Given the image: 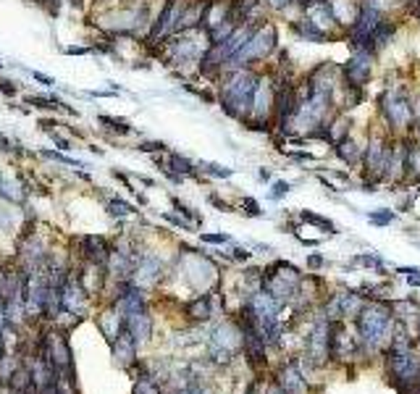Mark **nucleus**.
<instances>
[{"instance_id": "obj_28", "label": "nucleus", "mask_w": 420, "mask_h": 394, "mask_svg": "<svg viewBox=\"0 0 420 394\" xmlns=\"http://www.w3.org/2000/svg\"><path fill=\"white\" fill-rule=\"evenodd\" d=\"M302 221H307V223H313V226H320V229H326V232H334V223L329 219H320V216H315V213H302Z\"/></svg>"}, {"instance_id": "obj_6", "label": "nucleus", "mask_w": 420, "mask_h": 394, "mask_svg": "<svg viewBox=\"0 0 420 394\" xmlns=\"http://www.w3.org/2000/svg\"><path fill=\"white\" fill-rule=\"evenodd\" d=\"M161 276H163V263L155 255H139L135 274H132V284H137L139 289H150L161 281Z\"/></svg>"}, {"instance_id": "obj_18", "label": "nucleus", "mask_w": 420, "mask_h": 394, "mask_svg": "<svg viewBox=\"0 0 420 394\" xmlns=\"http://www.w3.org/2000/svg\"><path fill=\"white\" fill-rule=\"evenodd\" d=\"M165 158H168V168H171L174 174H179V176L197 174L195 163L189 161V158H184V155H179V153H165Z\"/></svg>"}, {"instance_id": "obj_44", "label": "nucleus", "mask_w": 420, "mask_h": 394, "mask_svg": "<svg viewBox=\"0 0 420 394\" xmlns=\"http://www.w3.org/2000/svg\"><path fill=\"white\" fill-rule=\"evenodd\" d=\"M270 8H284L286 3H292V0H266Z\"/></svg>"}, {"instance_id": "obj_39", "label": "nucleus", "mask_w": 420, "mask_h": 394, "mask_svg": "<svg viewBox=\"0 0 420 394\" xmlns=\"http://www.w3.org/2000/svg\"><path fill=\"white\" fill-rule=\"evenodd\" d=\"M163 219L168 221V223H174V226H181V229H192V223H189V221H181L179 216H171V213H165Z\"/></svg>"}, {"instance_id": "obj_22", "label": "nucleus", "mask_w": 420, "mask_h": 394, "mask_svg": "<svg viewBox=\"0 0 420 394\" xmlns=\"http://www.w3.org/2000/svg\"><path fill=\"white\" fill-rule=\"evenodd\" d=\"M410 113H412V111H410L407 100H402V98H399V100H394V105L389 108V118L397 124V127H405L407 121H410Z\"/></svg>"}, {"instance_id": "obj_9", "label": "nucleus", "mask_w": 420, "mask_h": 394, "mask_svg": "<svg viewBox=\"0 0 420 394\" xmlns=\"http://www.w3.org/2000/svg\"><path fill=\"white\" fill-rule=\"evenodd\" d=\"M347 76L352 82V87H362L371 76V50H358L349 63H347Z\"/></svg>"}, {"instance_id": "obj_32", "label": "nucleus", "mask_w": 420, "mask_h": 394, "mask_svg": "<svg viewBox=\"0 0 420 394\" xmlns=\"http://www.w3.org/2000/svg\"><path fill=\"white\" fill-rule=\"evenodd\" d=\"M289 190H292V184H289V182H276V184H273V190H270V197H273V200H279V197H284Z\"/></svg>"}, {"instance_id": "obj_50", "label": "nucleus", "mask_w": 420, "mask_h": 394, "mask_svg": "<svg viewBox=\"0 0 420 394\" xmlns=\"http://www.w3.org/2000/svg\"><path fill=\"white\" fill-rule=\"evenodd\" d=\"M418 16H420V8H418Z\"/></svg>"}, {"instance_id": "obj_8", "label": "nucleus", "mask_w": 420, "mask_h": 394, "mask_svg": "<svg viewBox=\"0 0 420 394\" xmlns=\"http://www.w3.org/2000/svg\"><path fill=\"white\" fill-rule=\"evenodd\" d=\"M355 352V342L347 336L345 323H329V358L345 360Z\"/></svg>"}, {"instance_id": "obj_20", "label": "nucleus", "mask_w": 420, "mask_h": 394, "mask_svg": "<svg viewBox=\"0 0 420 394\" xmlns=\"http://www.w3.org/2000/svg\"><path fill=\"white\" fill-rule=\"evenodd\" d=\"M40 158H45V161H56L60 166H71V168H87V163L79 161V158H71V155H66V153H60V150H40Z\"/></svg>"}, {"instance_id": "obj_11", "label": "nucleus", "mask_w": 420, "mask_h": 394, "mask_svg": "<svg viewBox=\"0 0 420 394\" xmlns=\"http://www.w3.org/2000/svg\"><path fill=\"white\" fill-rule=\"evenodd\" d=\"M79 281H82V287H84V292L90 294H100L105 287V281H108V274H105V265H97V263H87L84 265V274H76Z\"/></svg>"}, {"instance_id": "obj_41", "label": "nucleus", "mask_w": 420, "mask_h": 394, "mask_svg": "<svg viewBox=\"0 0 420 394\" xmlns=\"http://www.w3.org/2000/svg\"><path fill=\"white\" fill-rule=\"evenodd\" d=\"M63 3H69L74 11H84V6H87V0H63Z\"/></svg>"}, {"instance_id": "obj_26", "label": "nucleus", "mask_w": 420, "mask_h": 394, "mask_svg": "<svg viewBox=\"0 0 420 394\" xmlns=\"http://www.w3.org/2000/svg\"><path fill=\"white\" fill-rule=\"evenodd\" d=\"M0 92H3L5 98H16V95L21 92V85L14 82V79H8L5 74H0Z\"/></svg>"}, {"instance_id": "obj_45", "label": "nucleus", "mask_w": 420, "mask_h": 394, "mask_svg": "<svg viewBox=\"0 0 420 394\" xmlns=\"http://www.w3.org/2000/svg\"><path fill=\"white\" fill-rule=\"evenodd\" d=\"M266 394H286V392H284V389H281V386H279V384H270L268 392H266Z\"/></svg>"}, {"instance_id": "obj_23", "label": "nucleus", "mask_w": 420, "mask_h": 394, "mask_svg": "<svg viewBox=\"0 0 420 394\" xmlns=\"http://www.w3.org/2000/svg\"><path fill=\"white\" fill-rule=\"evenodd\" d=\"M132 394H163V392H161L158 381L152 379V376H142V379H137Z\"/></svg>"}, {"instance_id": "obj_47", "label": "nucleus", "mask_w": 420, "mask_h": 394, "mask_svg": "<svg viewBox=\"0 0 420 394\" xmlns=\"http://www.w3.org/2000/svg\"><path fill=\"white\" fill-rule=\"evenodd\" d=\"M3 307H5V294L0 292V310H3Z\"/></svg>"}, {"instance_id": "obj_5", "label": "nucleus", "mask_w": 420, "mask_h": 394, "mask_svg": "<svg viewBox=\"0 0 420 394\" xmlns=\"http://www.w3.org/2000/svg\"><path fill=\"white\" fill-rule=\"evenodd\" d=\"M276 47V30L273 27H263V30H255L253 32V37H250V43L242 47L240 53L234 56V58L229 61L231 66H237L242 69L244 63H250V61H263L266 56H270V50Z\"/></svg>"}, {"instance_id": "obj_36", "label": "nucleus", "mask_w": 420, "mask_h": 394, "mask_svg": "<svg viewBox=\"0 0 420 394\" xmlns=\"http://www.w3.org/2000/svg\"><path fill=\"white\" fill-rule=\"evenodd\" d=\"M202 242H210V245H224V242H229V234H202Z\"/></svg>"}, {"instance_id": "obj_33", "label": "nucleus", "mask_w": 420, "mask_h": 394, "mask_svg": "<svg viewBox=\"0 0 420 394\" xmlns=\"http://www.w3.org/2000/svg\"><path fill=\"white\" fill-rule=\"evenodd\" d=\"M339 155H342V158H345V161H358V150H355V145H352V142H349V145H342V150H339Z\"/></svg>"}, {"instance_id": "obj_15", "label": "nucleus", "mask_w": 420, "mask_h": 394, "mask_svg": "<svg viewBox=\"0 0 420 394\" xmlns=\"http://www.w3.org/2000/svg\"><path fill=\"white\" fill-rule=\"evenodd\" d=\"M286 394H305V379H302L300 368L294 363H289L281 368L279 373V381H276Z\"/></svg>"}, {"instance_id": "obj_14", "label": "nucleus", "mask_w": 420, "mask_h": 394, "mask_svg": "<svg viewBox=\"0 0 420 394\" xmlns=\"http://www.w3.org/2000/svg\"><path fill=\"white\" fill-rule=\"evenodd\" d=\"M97 326H100L105 339L113 344L121 331H124V318H121V313L116 307H108V310H103V316H97Z\"/></svg>"}, {"instance_id": "obj_7", "label": "nucleus", "mask_w": 420, "mask_h": 394, "mask_svg": "<svg viewBox=\"0 0 420 394\" xmlns=\"http://www.w3.org/2000/svg\"><path fill=\"white\" fill-rule=\"evenodd\" d=\"M79 245H82V258L84 263H97V265H105L108 258H110V252H113V245L100 237V234H87V237H82L79 239Z\"/></svg>"}, {"instance_id": "obj_13", "label": "nucleus", "mask_w": 420, "mask_h": 394, "mask_svg": "<svg viewBox=\"0 0 420 394\" xmlns=\"http://www.w3.org/2000/svg\"><path fill=\"white\" fill-rule=\"evenodd\" d=\"M124 329L132 334V339H135L137 344L139 342H145L148 336L152 334V318L148 310H139V313H135V316H129V318H124Z\"/></svg>"}, {"instance_id": "obj_42", "label": "nucleus", "mask_w": 420, "mask_h": 394, "mask_svg": "<svg viewBox=\"0 0 420 394\" xmlns=\"http://www.w3.org/2000/svg\"><path fill=\"white\" fill-rule=\"evenodd\" d=\"M307 265H310V268H320V265H323V258H320V255H310V258H307Z\"/></svg>"}, {"instance_id": "obj_49", "label": "nucleus", "mask_w": 420, "mask_h": 394, "mask_svg": "<svg viewBox=\"0 0 420 394\" xmlns=\"http://www.w3.org/2000/svg\"><path fill=\"white\" fill-rule=\"evenodd\" d=\"M247 394H255V386H253V389H250V392H247Z\"/></svg>"}, {"instance_id": "obj_10", "label": "nucleus", "mask_w": 420, "mask_h": 394, "mask_svg": "<svg viewBox=\"0 0 420 394\" xmlns=\"http://www.w3.org/2000/svg\"><path fill=\"white\" fill-rule=\"evenodd\" d=\"M307 350H310V358L313 363H326L329 360V323H318L313 329V334L307 339Z\"/></svg>"}, {"instance_id": "obj_24", "label": "nucleus", "mask_w": 420, "mask_h": 394, "mask_svg": "<svg viewBox=\"0 0 420 394\" xmlns=\"http://www.w3.org/2000/svg\"><path fill=\"white\" fill-rule=\"evenodd\" d=\"M47 137L53 140V145L58 147L60 153H69V150H74V140H71V137H63L58 129L47 131Z\"/></svg>"}, {"instance_id": "obj_31", "label": "nucleus", "mask_w": 420, "mask_h": 394, "mask_svg": "<svg viewBox=\"0 0 420 394\" xmlns=\"http://www.w3.org/2000/svg\"><path fill=\"white\" fill-rule=\"evenodd\" d=\"M14 145H16V140H11L5 131H0V153H3V155H14Z\"/></svg>"}, {"instance_id": "obj_40", "label": "nucleus", "mask_w": 420, "mask_h": 394, "mask_svg": "<svg viewBox=\"0 0 420 394\" xmlns=\"http://www.w3.org/2000/svg\"><path fill=\"white\" fill-rule=\"evenodd\" d=\"M210 203H213V205H218L221 210H231V205H229V203H224V200H221L218 195H210Z\"/></svg>"}, {"instance_id": "obj_38", "label": "nucleus", "mask_w": 420, "mask_h": 394, "mask_svg": "<svg viewBox=\"0 0 420 394\" xmlns=\"http://www.w3.org/2000/svg\"><path fill=\"white\" fill-rule=\"evenodd\" d=\"M242 208H247L250 216H260V205H257L253 197H244V200H242Z\"/></svg>"}, {"instance_id": "obj_29", "label": "nucleus", "mask_w": 420, "mask_h": 394, "mask_svg": "<svg viewBox=\"0 0 420 394\" xmlns=\"http://www.w3.org/2000/svg\"><path fill=\"white\" fill-rule=\"evenodd\" d=\"M63 56H90L92 47L90 45H69V47H60Z\"/></svg>"}, {"instance_id": "obj_21", "label": "nucleus", "mask_w": 420, "mask_h": 394, "mask_svg": "<svg viewBox=\"0 0 420 394\" xmlns=\"http://www.w3.org/2000/svg\"><path fill=\"white\" fill-rule=\"evenodd\" d=\"M105 210L113 216V219H126V216H132L137 208L132 203H126V200H121V197H110V200H105Z\"/></svg>"}, {"instance_id": "obj_34", "label": "nucleus", "mask_w": 420, "mask_h": 394, "mask_svg": "<svg viewBox=\"0 0 420 394\" xmlns=\"http://www.w3.org/2000/svg\"><path fill=\"white\" fill-rule=\"evenodd\" d=\"M30 74H32V79H37V82L45 85L47 89L56 87V79H53V76H47V74H43V72H30Z\"/></svg>"}, {"instance_id": "obj_43", "label": "nucleus", "mask_w": 420, "mask_h": 394, "mask_svg": "<svg viewBox=\"0 0 420 394\" xmlns=\"http://www.w3.org/2000/svg\"><path fill=\"white\" fill-rule=\"evenodd\" d=\"M234 258H237V261H247V258H250V252H247V250H242V248H237V250H234Z\"/></svg>"}, {"instance_id": "obj_16", "label": "nucleus", "mask_w": 420, "mask_h": 394, "mask_svg": "<svg viewBox=\"0 0 420 394\" xmlns=\"http://www.w3.org/2000/svg\"><path fill=\"white\" fill-rule=\"evenodd\" d=\"M97 124H103V129L110 134V140H116V137H129L135 127L126 121V118H119V116H108V113H100L97 116Z\"/></svg>"}, {"instance_id": "obj_12", "label": "nucleus", "mask_w": 420, "mask_h": 394, "mask_svg": "<svg viewBox=\"0 0 420 394\" xmlns=\"http://www.w3.org/2000/svg\"><path fill=\"white\" fill-rule=\"evenodd\" d=\"M110 350H113V358H116V363L121 365V368H129L132 363H137V355H135V350H137V342L132 339V334L124 329L119 334V339L110 344Z\"/></svg>"}, {"instance_id": "obj_1", "label": "nucleus", "mask_w": 420, "mask_h": 394, "mask_svg": "<svg viewBox=\"0 0 420 394\" xmlns=\"http://www.w3.org/2000/svg\"><path fill=\"white\" fill-rule=\"evenodd\" d=\"M257 76L247 69H237L221 85V108L231 118H242L253 113V98H255Z\"/></svg>"}, {"instance_id": "obj_19", "label": "nucleus", "mask_w": 420, "mask_h": 394, "mask_svg": "<svg viewBox=\"0 0 420 394\" xmlns=\"http://www.w3.org/2000/svg\"><path fill=\"white\" fill-rule=\"evenodd\" d=\"M294 32H300L305 40H313V43H323L326 40V32L315 24L313 19H305V21H297L294 24Z\"/></svg>"}, {"instance_id": "obj_17", "label": "nucleus", "mask_w": 420, "mask_h": 394, "mask_svg": "<svg viewBox=\"0 0 420 394\" xmlns=\"http://www.w3.org/2000/svg\"><path fill=\"white\" fill-rule=\"evenodd\" d=\"M187 316H189L192 321H208L210 316H213L210 294H200V297H195V300L187 305Z\"/></svg>"}, {"instance_id": "obj_25", "label": "nucleus", "mask_w": 420, "mask_h": 394, "mask_svg": "<svg viewBox=\"0 0 420 394\" xmlns=\"http://www.w3.org/2000/svg\"><path fill=\"white\" fill-rule=\"evenodd\" d=\"M137 150H142V153H150V155H158V153H168L165 142H161V140H142V142L137 145Z\"/></svg>"}, {"instance_id": "obj_35", "label": "nucleus", "mask_w": 420, "mask_h": 394, "mask_svg": "<svg viewBox=\"0 0 420 394\" xmlns=\"http://www.w3.org/2000/svg\"><path fill=\"white\" fill-rule=\"evenodd\" d=\"M37 127H40V131H53V129H58L60 124H58V118H40V121H37Z\"/></svg>"}, {"instance_id": "obj_27", "label": "nucleus", "mask_w": 420, "mask_h": 394, "mask_svg": "<svg viewBox=\"0 0 420 394\" xmlns=\"http://www.w3.org/2000/svg\"><path fill=\"white\" fill-rule=\"evenodd\" d=\"M202 166V171L210 176H218V179H229V176L234 174L231 168H226V166H218V163H200Z\"/></svg>"}, {"instance_id": "obj_48", "label": "nucleus", "mask_w": 420, "mask_h": 394, "mask_svg": "<svg viewBox=\"0 0 420 394\" xmlns=\"http://www.w3.org/2000/svg\"><path fill=\"white\" fill-rule=\"evenodd\" d=\"M3 69H5V63H0V74H3Z\"/></svg>"}, {"instance_id": "obj_37", "label": "nucleus", "mask_w": 420, "mask_h": 394, "mask_svg": "<svg viewBox=\"0 0 420 394\" xmlns=\"http://www.w3.org/2000/svg\"><path fill=\"white\" fill-rule=\"evenodd\" d=\"M402 274H407V281L412 287H420V268H402Z\"/></svg>"}, {"instance_id": "obj_4", "label": "nucleus", "mask_w": 420, "mask_h": 394, "mask_svg": "<svg viewBox=\"0 0 420 394\" xmlns=\"http://www.w3.org/2000/svg\"><path fill=\"white\" fill-rule=\"evenodd\" d=\"M242 347H244V339H242L240 323H224L210 336V358L215 363H229Z\"/></svg>"}, {"instance_id": "obj_3", "label": "nucleus", "mask_w": 420, "mask_h": 394, "mask_svg": "<svg viewBox=\"0 0 420 394\" xmlns=\"http://www.w3.org/2000/svg\"><path fill=\"white\" fill-rule=\"evenodd\" d=\"M297 281H300V274H297V268H294L292 263H276L273 268H268V271L263 274V289H266L273 300L284 303V300H289V297L294 294Z\"/></svg>"}, {"instance_id": "obj_2", "label": "nucleus", "mask_w": 420, "mask_h": 394, "mask_svg": "<svg viewBox=\"0 0 420 394\" xmlns=\"http://www.w3.org/2000/svg\"><path fill=\"white\" fill-rule=\"evenodd\" d=\"M358 316L360 342L368 350H375L391 331V310L386 305H365Z\"/></svg>"}, {"instance_id": "obj_30", "label": "nucleus", "mask_w": 420, "mask_h": 394, "mask_svg": "<svg viewBox=\"0 0 420 394\" xmlns=\"http://www.w3.org/2000/svg\"><path fill=\"white\" fill-rule=\"evenodd\" d=\"M368 219H371V223L384 226V223H391V221H394V213H391V210H378V213H371Z\"/></svg>"}, {"instance_id": "obj_46", "label": "nucleus", "mask_w": 420, "mask_h": 394, "mask_svg": "<svg viewBox=\"0 0 420 394\" xmlns=\"http://www.w3.org/2000/svg\"><path fill=\"white\" fill-rule=\"evenodd\" d=\"M257 176H260V182H268V179H270V171H266V168H263V171H260Z\"/></svg>"}]
</instances>
